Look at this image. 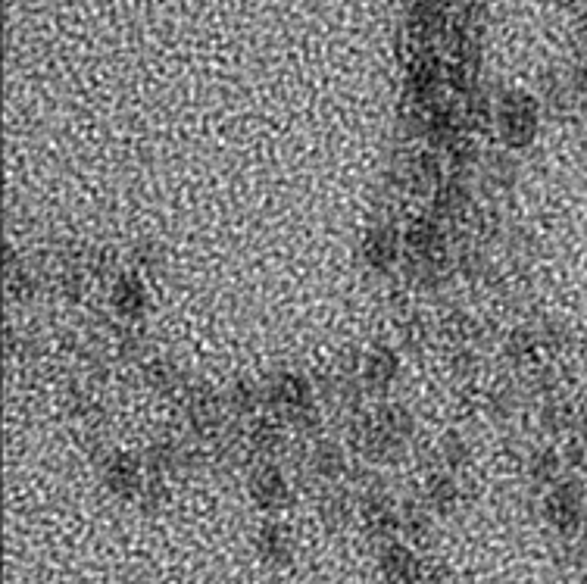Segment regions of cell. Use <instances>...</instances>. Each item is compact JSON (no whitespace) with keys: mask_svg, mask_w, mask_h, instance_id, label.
<instances>
[{"mask_svg":"<svg viewBox=\"0 0 587 584\" xmlns=\"http://www.w3.org/2000/svg\"><path fill=\"white\" fill-rule=\"evenodd\" d=\"M459 500V488L450 475H431L425 485V506L435 513H450Z\"/></svg>","mask_w":587,"mask_h":584,"instance_id":"cell-5","label":"cell"},{"mask_svg":"<svg viewBox=\"0 0 587 584\" xmlns=\"http://www.w3.org/2000/svg\"><path fill=\"white\" fill-rule=\"evenodd\" d=\"M250 494L266 510H275V506H282L288 500V481L282 478V472L269 466L250 478Z\"/></svg>","mask_w":587,"mask_h":584,"instance_id":"cell-4","label":"cell"},{"mask_svg":"<svg viewBox=\"0 0 587 584\" xmlns=\"http://www.w3.org/2000/svg\"><path fill=\"white\" fill-rule=\"evenodd\" d=\"M587 513V500L578 481H556L544 497V519L563 538H575Z\"/></svg>","mask_w":587,"mask_h":584,"instance_id":"cell-1","label":"cell"},{"mask_svg":"<svg viewBox=\"0 0 587 584\" xmlns=\"http://www.w3.org/2000/svg\"><path fill=\"white\" fill-rule=\"evenodd\" d=\"M378 569L385 584H425V569L422 560L413 553V547L394 541H385L378 553Z\"/></svg>","mask_w":587,"mask_h":584,"instance_id":"cell-2","label":"cell"},{"mask_svg":"<svg viewBox=\"0 0 587 584\" xmlns=\"http://www.w3.org/2000/svg\"><path fill=\"white\" fill-rule=\"evenodd\" d=\"M559 469H563V460H559L553 450H541L531 460V478L538 481V485H544V488H553L556 485Z\"/></svg>","mask_w":587,"mask_h":584,"instance_id":"cell-6","label":"cell"},{"mask_svg":"<svg viewBox=\"0 0 587 584\" xmlns=\"http://www.w3.org/2000/svg\"><path fill=\"white\" fill-rule=\"evenodd\" d=\"M257 547H260V556L269 563V566H288L291 556H294V544H291V535L275 522H266L260 538H257Z\"/></svg>","mask_w":587,"mask_h":584,"instance_id":"cell-3","label":"cell"}]
</instances>
